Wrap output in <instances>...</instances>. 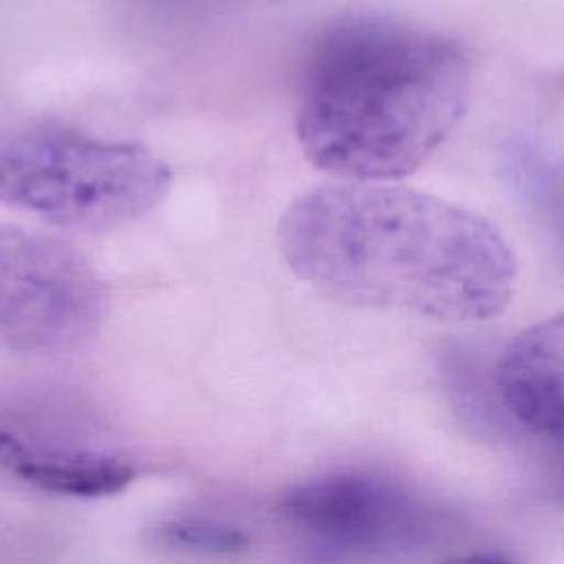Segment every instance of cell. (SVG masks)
<instances>
[{
  "label": "cell",
  "instance_id": "52a82bcc",
  "mask_svg": "<svg viewBox=\"0 0 564 564\" xmlns=\"http://www.w3.org/2000/svg\"><path fill=\"white\" fill-rule=\"evenodd\" d=\"M498 390L524 425L564 438V313L513 339L498 366Z\"/></svg>",
  "mask_w": 564,
  "mask_h": 564
},
{
  "label": "cell",
  "instance_id": "6da1fadb",
  "mask_svg": "<svg viewBox=\"0 0 564 564\" xmlns=\"http://www.w3.org/2000/svg\"><path fill=\"white\" fill-rule=\"evenodd\" d=\"M278 245L302 282L359 308L480 322L516 286L513 253L489 220L386 181L306 192L282 214Z\"/></svg>",
  "mask_w": 564,
  "mask_h": 564
},
{
  "label": "cell",
  "instance_id": "3957f363",
  "mask_svg": "<svg viewBox=\"0 0 564 564\" xmlns=\"http://www.w3.org/2000/svg\"><path fill=\"white\" fill-rule=\"evenodd\" d=\"M170 183V165L134 141L51 123L0 128V203L57 227L128 225L154 209Z\"/></svg>",
  "mask_w": 564,
  "mask_h": 564
},
{
  "label": "cell",
  "instance_id": "7a4b0ae2",
  "mask_svg": "<svg viewBox=\"0 0 564 564\" xmlns=\"http://www.w3.org/2000/svg\"><path fill=\"white\" fill-rule=\"evenodd\" d=\"M469 101L465 53L445 35L381 18H350L313 44L297 95L304 156L346 181L419 170Z\"/></svg>",
  "mask_w": 564,
  "mask_h": 564
},
{
  "label": "cell",
  "instance_id": "8992f818",
  "mask_svg": "<svg viewBox=\"0 0 564 564\" xmlns=\"http://www.w3.org/2000/svg\"><path fill=\"white\" fill-rule=\"evenodd\" d=\"M0 467L35 489L73 498L119 494L139 474L128 449L57 403L0 410Z\"/></svg>",
  "mask_w": 564,
  "mask_h": 564
},
{
  "label": "cell",
  "instance_id": "277c9868",
  "mask_svg": "<svg viewBox=\"0 0 564 564\" xmlns=\"http://www.w3.org/2000/svg\"><path fill=\"white\" fill-rule=\"evenodd\" d=\"M108 286L73 245L0 223V352L59 355L88 344Z\"/></svg>",
  "mask_w": 564,
  "mask_h": 564
},
{
  "label": "cell",
  "instance_id": "ba28073f",
  "mask_svg": "<svg viewBox=\"0 0 564 564\" xmlns=\"http://www.w3.org/2000/svg\"><path fill=\"white\" fill-rule=\"evenodd\" d=\"M152 538L154 542L170 549L205 553H238L249 544L247 535L240 529L205 518L167 520L154 527Z\"/></svg>",
  "mask_w": 564,
  "mask_h": 564
},
{
  "label": "cell",
  "instance_id": "5b68a950",
  "mask_svg": "<svg viewBox=\"0 0 564 564\" xmlns=\"http://www.w3.org/2000/svg\"><path fill=\"white\" fill-rule=\"evenodd\" d=\"M286 522L322 546L364 553H410L447 544L458 516L410 485L372 474L337 471L295 485L280 502Z\"/></svg>",
  "mask_w": 564,
  "mask_h": 564
}]
</instances>
